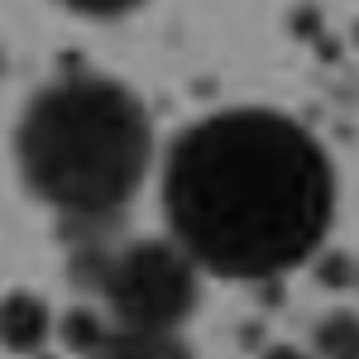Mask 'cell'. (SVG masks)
<instances>
[{"label": "cell", "instance_id": "cell-1", "mask_svg": "<svg viewBox=\"0 0 359 359\" xmlns=\"http://www.w3.org/2000/svg\"><path fill=\"white\" fill-rule=\"evenodd\" d=\"M163 206L177 249L221 278H269L321 245L335 177L321 144L278 111H221L172 144Z\"/></svg>", "mask_w": 359, "mask_h": 359}, {"label": "cell", "instance_id": "cell-5", "mask_svg": "<svg viewBox=\"0 0 359 359\" xmlns=\"http://www.w3.org/2000/svg\"><path fill=\"white\" fill-rule=\"evenodd\" d=\"M86 359H192L177 335L154 331H101L86 345Z\"/></svg>", "mask_w": 359, "mask_h": 359}, {"label": "cell", "instance_id": "cell-8", "mask_svg": "<svg viewBox=\"0 0 359 359\" xmlns=\"http://www.w3.org/2000/svg\"><path fill=\"white\" fill-rule=\"evenodd\" d=\"M264 359H306V355H302V350H292V345H273Z\"/></svg>", "mask_w": 359, "mask_h": 359}, {"label": "cell", "instance_id": "cell-3", "mask_svg": "<svg viewBox=\"0 0 359 359\" xmlns=\"http://www.w3.org/2000/svg\"><path fill=\"white\" fill-rule=\"evenodd\" d=\"M101 292L115 331L172 335L196 306V264L168 240H139L101 259Z\"/></svg>", "mask_w": 359, "mask_h": 359}, {"label": "cell", "instance_id": "cell-7", "mask_svg": "<svg viewBox=\"0 0 359 359\" xmlns=\"http://www.w3.org/2000/svg\"><path fill=\"white\" fill-rule=\"evenodd\" d=\"M62 5L86 15V20H115V15H130L139 0H62Z\"/></svg>", "mask_w": 359, "mask_h": 359}, {"label": "cell", "instance_id": "cell-2", "mask_svg": "<svg viewBox=\"0 0 359 359\" xmlns=\"http://www.w3.org/2000/svg\"><path fill=\"white\" fill-rule=\"evenodd\" d=\"M154 135L135 91L106 77H67L29 101L20 120L25 182L67 221L120 216L149 172Z\"/></svg>", "mask_w": 359, "mask_h": 359}, {"label": "cell", "instance_id": "cell-4", "mask_svg": "<svg viewBox=\"0 0 359 359\" xmlns=\"http://www.w3.org/2000/svg\"><path fill=\"white\" fill-rule=\"evenodd\" d=\"M48 340V306L43 297H34V292H10L5 302H0V345L5 350H39Z\"/></svg>", "mask_w": 359, "mask_h": 359}, {"label": "cell", "instance_id": "cell-6", "mask_svg": "<svg viewBox=\"0 0 359 359\" xmlns=\"http://www.w3.org/2000/svg\"><path fill=\"white\" fill-rule=\"evenodd\" d=\"M316 355L321 359H359V316L355 311H331L316 326Z\"/></svg>", "mask_w": 359, "mask_h": 359}]
</instances>
